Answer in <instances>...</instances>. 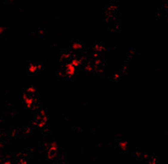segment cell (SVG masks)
<instances>
[{"instance_id":"cell-1","label":"cell","mask_w":168,"mask_h":164,"mask_svg":"<svg viewBox=\"0 0 168 164\" xmlns=\"http://www.w3.org/2000/svg\"><path fill=\"white\" fill-rule=\"evenodd\" d=\"M75 71H76V67L71 63L66 65V72L69 76H72L74 75Z\"/></svg>"},{"instance_id":"cell-4","label":"cell","mask_w":168,"mask_h":164,"mask_svg":"<svg viewBox=\"0 0 168 164\" xmlns=\"http://www.w3.org/2000/svg\"><path fill=\"white\" fill-rule=\"evenodd\" d=\"M119 147H120V149L122 151H125L127 149V147H128V142H126V141H122L119 143Z\"/></svg>"},{"instance_id":"cell-8","label":"cell","mask_w":168,"mask_h":164,"mask_svg":"<svg viewBox=\"0 0 168 164\" xmlns=\"http://www.w3.org/2000/svg\"><path fill=\"white\" fill-rule=\"evenodd\" d=\"M28 91H29V92H30V93H34V92L35 91V89L34 87H32V86H31V87H29V88L28 89Z\"/></svg>"},{"instance_id":"cell-9","label":"cell","mask_w":168,"mask_h":164,"mask_svg":"<svg viewBox=\"0 0 168 164\" xmlns=\"http://www.w3.org/2000/svg\"><path fill=\"white\" fill-rule=\"evenodd\" d=\"M2 164H12V163L10 162V160H5L4 163H2Z\"/></svg>"},{"instance_id":"cell-2","label":"cell","mask_w":168,"mask_h":164,"mask_svg":"<svg viewBox=\"0 0 168 164\" xmlns=\"http://www.w3.org/2000/svg\"><path fill=\"white\" fill-rule=\"evenodd\" d=\"M58 150V145L56 141H52L49 145V148H48V153H56V151Z\"/></svg>"},{"instance_id":"cell-3","label":"cell","mask_w":168,"mask_h":164,"mask_svg":"<svg viewBox=\"0 0 168 164\" xmlns=\"http://www.w3.org/2000/svg\"><path fill=\"white\" fill-rule=\"evenodd\" d=\"M24 102H25L26 106H27L28 107H30V106H32L33 100L31 98H29V97H26L25 95H24Z\"/></svg>"},{"instance_id":"cell-5","label":"cell","mask_w":168,"mask_h":164,"mask_svg":"<svg viewBox=\"0 0 168 164\" xmlns=\"http://www.w3.org/2000/svg\"><path fill=\"white\" fill-rule=\"evenodd\" d=\"M37 70H38V66H35V65H33V64H31V65H29V71L31 72V73L35 72Z\"/></svg>"},{"instance_id":"cell-6","label":"cell","mask_w":168,"mask_h":164,"mask_svg":"<svg viewBox=\"0 0 168 164\" xmlns=\"http://www.w3.org/2000/svg\"><path fill=\"white\" fill-rule=\"evenodd\" d=\"M71 64H72L75 67H77V66L80 65V60H77V59H73V60H71Z\"/></svg>"},{"instance_id":"cell-7","label":"cell","mask_w":168,"mask_h":164,"mask_svg":"<svg viewBox=\"0 0 168 164\" xmlns=\"http://www.w3.org/2000/svg\"><path fill=\"white\" fill-rule=\"evenodd\" d=\"M72 48L75 49V50L80 49V48H81V44H72Z\"/></svg>"}]
</instances>
